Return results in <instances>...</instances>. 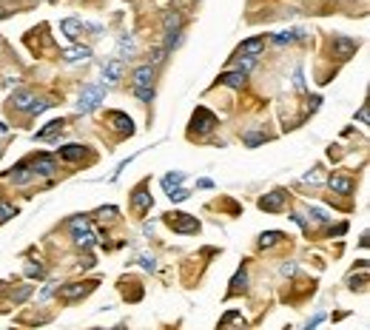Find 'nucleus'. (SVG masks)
<instances>
[{"instance_id":"obj_1","label":"nucleus","mask_w":370,"mask_h":330,"mask_svg":"<svg viewBox=\"0 0 370 330\" xmlns=\"http://www.w3.org/2000/svg\"><path fill=\"white\" fill-rule=\"evenodd\" d=\"M165 225L174 228L177 234H196L199 230L196 216H191V214H165Z\"/></svg>"},{"instance_id":"obj_2","label":"nucleus","mask_w":370,"mask_h":330,"mask_svg":"<svg viewBox=\"0 0 370 330\" xmlns=\"http://www.w3.org/2000/svg\"><path fill=\"white\" fill-rule=\"evenodd\" d=\"M106 97V88L100 86V83H94V86H86L80 91V103H77V108L80 111H91V108H97V103Z\"/></svg>"},{"instance_id":"obj_3","label":"nucleus","mask_w":370,"mask_h":330,"mask_svg":"<svg viewBox=\"0 0 370 330\" xmlns=\"http://www.w3.org/2000/svg\"><path fill=\"white\" fill-rule=\"evenodd\" d=\"M214 125H217V117L203 106L196 108L194 117H191V131H196V134H208V131H214Z\"/></svg>"},{"instance_id":"obj_4","label":"nucleus","mask_w":370,"mask_h":330,"mask_svg":"<svg viewBox=\"0 0 370 330\" xmlns=\"http://www.w3.org/2000/svg\"><path fill=\"white\" fill-rule=\"evenodd\" d=\"M97 285H100V282H72V285L60 287V296H63L65 302H74V299H80V296H88Z\"/></svg>"},{"instance_id":"obj_5","label":"nucleus","mask_w":370,"mask_h":330,"mask_svg":"<svg viewBox=\"0 0 370 330\" xmlns=\"http://www.w3.org/2000/svg\"><path fill=\"white\" fill-rule=\"evenodd\" d=\"M356 49H359V43L350 40V37H345V35H336L333 37V54L339 60H350L356 54Z\"/></svg>"},{"instance_id":"obj_6","label":"nucleus","mask_w":370,"mask_h":330,"mask_svg":"<svg viewBox=\"0 0 370 330\" xmlns=\"http://www.w3.org/2000/svg\"><path fill=\"white\" fill-rule=\"evenodd\" d=\"M285 200H288V194H285L282 188H276V191H271V194H265L259 200V208L268 211V214H274V211H282Z\"/></svg>"},{"instance_id":"obj_7","label":"nucleus","mask_w":370,"mask_h":330,"mask_svg":"<svg viewBox=\"0 0 370 330\" xmlns=\"http://www.w3.org/2000/svg\"><path fill=\"white\" fill-rule=\"evenodd\" d=\"M31 177H35V171H31L29 162H17L15 168L6 174V180L15 182V185H26V182H31Z\"/></svg>"},{"instance_id":"obj_8","label":"nucleus","mask_w":370,"mask_h":330,"mask_svg":"<svg viewBox=\"0 0 370 330\" xmlns=\"http://www.w3.org/2000/svg\"><path fill=\"white\" fill-rule=\"evenodd\" d=\"M327 185H330V191H333V194H342V196H348V194H353L356 182L350 180V177H339V174H333V177H330V180H327Z\"/></svg>"},{"instance_id":"obj_9","label":"nucleus","mask_w":370,"mask_h":330,"mask_svg":"<svg viewBox=\"0 0 370 330\" xmlns=\"http://www.w3.org/2000/svg\"><path fill=\"white\" fill-rule=\"evenodd\" d=\"M151 194H148V191H145V182L143 185H137L134 188V196H131V205H134V211H140V214H145V211L151 208Z\"/></svg>"},{"instance_id":"obj_10","label":"nucleus","mask_w":370,"mask_h":330,"mask_svg":"<svg viewBox=\"0 0 370 330\" xmlns=\"http://www.w3.org/2000/svg\"><path fill=\"white\" fill-rule=\"evenodd\" d=\"M109 122L120 131V134H134V122H131V117L123 114V111H109Z\"/></svg>"},{"instance_id":"obj_11","label":"nucleus","mask_w":370,"mask_h":330,"mask_svg":"<svg viewBox=\"0 0 370 330\" xmlns=\"http://www.w3.org/2000/svg\"><path fill=\"white\" fill-rule=\"evenodd\" d=\"M134 88H154V65H140L134 72Z\"/></svg>"},{"instance_id":"obj_12","label":"nucleus","mask_w":370,"mask_h":330,"mask_svg":"<svg viewBox=\"0 0 370 330\" xmlns=\"http://www.w3.org/2000/svg\"><path fill=\"white\" fill-rule=\"evenodd\" d=\"M262 49H265V37H251L237 49V54L240 57H256V54H262Z\"/></svg>"},{"instance_id":"obj_13","label":"nucleus","mask_w":370,"mask_h":330,"mask_svg":"<svg viewBox=\"0 0 370 330\" xmlns=\"http://www.w3.org/2000/svg\"><path fill=\"white\" fill-rule=\"evenodd\" d=\"M60 159H65V162H77V159H83V154H86V148L77 143H69V145H60L57 148Z\"/></svg>"},{"instance_id":"obj_14","label":"nucleus","mask_w":370,"mask_h":330,"mask_svg":"<svg viewBox=\"0 0 370 330\" xmlns=\"http://www.w3.org/2000/svg\"><path fill=\"white\" fill-rule=\"evenodd\" d=\"M60 31H63L69 40H77V37L83 35V23L77 20V17H65V20H60Z\"/></svg>"},{"instance_id":"obj_15","label":"nucleus","mask_w":370,"mask_h":330,"mask_svg":"<svg viewBox=\"0 0 370 330\" xmlns=\"http://www.w3.org/2000/svg\"><path fill=\"white\" fill-rule=\"evenodd\" d=\"M31 171H35V174H40V177H51V174L57 171V168H54V159H51V157L40 154V157H37L35 162H31Z\"/></svg>"},{"instance_id":"obj_16","label":"nucleus","mask_w":370,"mask_h":330,"mask_svg":"<svg viewBox=\"0 0 370 330\" xmlns=\"http://www.w3.org/2000/svg\"><path fill=\"white\" fill-rule=\"evenodd\" d=\"M103 77L109 80V83H117V80L123 77V60H109V63L103 65Z\"/></svg>"},{"instance_id":"obj_17","label":"nucleus","mask_w":370,"mask_h":330,"mask_svg":"<svg viewBox=\"0 0 370 330\" xmlns=\"http://www.w3.org/2000/svg\"><path fill=\"white\" fill-rule=\"evenodd\" d=\"M217 80L228 88H242L245 86V72H228V74H219Z\"/></svg>"},{"instance_id":"obj_18","label":"nucleus","mask_w":370,"mask_h":330,"mask_svg":"<svg viewBox=\"0 0 370 330\" xmlns=\"http://www.w3.org/2000/svg\"><path fill=\"white\" fill-rule=\"evenodd\" d=\"M63 57L69 60V63H80V60H88L91 57V49L88 46H74V49H65Z\"/></svg>"},{"instance_id":"obj_19","label":"nucleus","mask_w":370,"mask_h":330,"mask_svg":"<svg viewBox=\"0 0 370 330\" xmlns=\"http://www.w3.org/2000/svg\"><path fill=\"white\" fill-rule=\"evenodd\" d=\"M285 239L282 230H265V234H259V248H274V245H279Z\"/></svg>"},{"instance_id":"obj_20","label":"nucleus","mask_w":370,"mask_h":330,"mask_svg":"<svg viewBox=\"0 0 370 330\" xmlns=\"http://www.w3.org/2000/svg\"><path fill=\"white\" fill-rule=\"evenodd\" d=\"M31 103H35V94H31V91H15V94H12V106L20 108V111H26Z\"/></svg>"},{"instance_id":"obj_21","label":"nucleus","mask_w":370,"mask_h":330,"mask_svg":"<svg viewBox=\"0 0 370 330\" xmlns=\"http://www.w3.org/2000/svg\"><path fill=\"white\" fill-rule=\"evenodd\" d=\"M63 125H65L63 120H51L43 131H37V134H35V140H51V137L57 134V131H63Z\"/></svg>"},{"instance_id":"obj_22","label":"nucleus","mask_w":370,"mask_h":330,"mask_svg":"<svg viewBox=\"0 0 370 330\" xmlns=\"http://www.w3.org/2000/svg\"><path fill=\"white\" fill-rule=\"evenodd\" d=\"M299 37H302V31H299V29H290V31H279V35H274V37H271V43L285 46V43H293V40H299Z\"/></svg>"},{"instance_id":"obj_23","label":"nucleus","mask_w":370,"mask_h":330,"mask_svg":"<svg viewBox=\"0 0 370 330\" xmlns=\"http://www.w3.org/2000/svg\"><path fill=\"white\" fill-rule=\"evenodd\" d=\"M74 245H80V248H91L94 245V234L88 228H77L74 230Z\"/></svg>"},{"instance_id":"obj_24","label":"nucleus","mask_w":370,"mask_h":330,"mask_svg":"<svg viewBox=\"0 0 370 330\" xmlns=\"http://www.w3.org/2000/svg\"><path fill=\"white\" fill-rule=\"evenodd\" d=\"M182 180H185V174H182V171L165 174V177H162V188H165V191H171L174 185H182Z\"/></svg>"},{"instance_id":"obj_25","label":"nucleus","mask_w":370,"mask_h":330,"mask_svg":"<svg viewBox=\"0 0 370 330\" xmlns=\"http://www.w3.org/2000/svg\"><path fill=\"white\" fill-rule=\"evenodd\" d=\"M128 54H134V37L123 35L120 37V57H128Z\"/></svg>"},{"instance_id":"obj_26","label":"nucleus","mask_w":370,"mask_h":330,"mask_svg":"<svg viewBox=\"0 0 370 330\" xmlns=\"http://www.w3.org/2000/svg\"><path fill=\"white\" fill-rule=\"evenodd\" d=\"M12 216H17V208L12 205V202H0V225L9 222Z\"/></svg>"},{"instance_id":"obj_27","label":"nucleus","mask_w":370,"mask_h":330,"mask_svg":"<svg viewBox=\"0 0 370 330\" xmlns=\"http://www.w3.org/2000/svg\"><path fill=\"white\" fill-rule=\"evenodd\" d=\"M245 282H248V273L240 271L237 276L231 279V293H240V290H245Z\"/></svg>"},{"instance_id":"obj_28","label":"nucleus","mask_w":370,"mask_h":330,"mask_svg":"<svg viewBox=\"0 0 370 330\" xmlns=\"http://www.w3.org/2000/svg\"><path fill=\"white\" fill-rule=\"evenodd\" d=\"M168 196H171V202H182V200H188V191L182 185H174L171 191H168Z\"/></svg>"},{"instance_id":"obj_29","label":"nucleus","mask_w":370,"mask_h":330,"mask_svg":"<svg viewBox=\"0 0 370 330\" xmlns=\"http://www.w3.org/2000/svg\"><path fill=\"white\" fill-rule=\"evenodd\" d=\"M49 106H54V103H49V100H37V97H35V103H31V106L26 108V111H29V114H40V111H46Z\"/></svg>"},{"instance_id":"obj_30","label":"nucleus","mask_w":370,"mask_h":330,"mask_svg":"<svg viewBox=\"0 0 370 330\" xmlns=\"http://www.w3.org/2000/svg\"><path fill=\"white\" fill-rule=\"evenodd\" d=\"M180 15H177V12H168L165 15V31H174V29H180Z\"/></svg>"},{"instance_id":"obj_31","label":"nucleus","mask_w":370,"mask_h":330,"mask_svg":"<svg viewBox=\"0 0 370 330\" xmlns=\"http://www.w3.org/2000/svg\"><path fill=\"white\" fill-rule=\"evenodd\" d=\"M242 140H245V145H251V148H254V145L265 143L268 137H265V134H254V131H251V134H245V137H242Z\"/></svg>"},{"instance_id":"obj_32","label":"nucleus","mask_w":370,"mask_h":330,"mask_svg":"<svg viewBox=\"0 0 370 330\" xmlns=\"http://www.w3.org/2000/svg\"><path fill=\"white\" fill-rule=\"evenodd\" d=\"M43 265H40V262H37V265H35V262H29V265H26V276H37V279H40V276H43Z\"/></svg>"},{"instance_id":"obj_33","label":"nucleus","mask_w":370,"mask_h":330,"mask_svg":"<svg viewBox=\"0 0 370 330\" xmlns=\"http://www.w3.org/2000/svg\"><path fill=\"white\" fill-rule=\"evenodd\" d=\"M97 216H100L103 222H111V219L117 216V208H111V205H109V208H100V211H97Z\"/></svg>"},{"instance_id":"obj_34","label":"nucleus","mask_w":370,"mask_h":330,"mask_svg":"<svg viewBox=\"0 0 370 330\" xmlns=\"http://www.w3.org/2000/svg\"><path fill=\"white\" fill-rule=\"evenodd\" d=\"M134 94H137L143 103H151L154 100V88H134Z\"/></svg>"},{"instance_id":"obj_35","label":"nucleus","mask_w":370,"mask_h":330,"mask_svg":"<svg viewBox=\"0 0 370 330\" xmlns=\"http://www.w3.org/2000/svg\"><path fill=\"white\" fill-rule=\"evenodd\" d=\"M311 216H313V219H316V222H327V219H330V216H327L322 208H316V205H313V208H311Z\"/></svg>"},{"instance_id":"obj_36","label":"nucleus","mask_w":370,"mask_h":330,"mask_svg":"<svg viewBox=\"0 0 370 330\" xmlns=\"http://www.w3.org/2000/svg\"><path fill=\"white\" fill-rule=\"evenodd\" d=\"M69 225H72V230H77V228H88V219H86V216H77V219H72Z\"/></svg>"},{"instance_id":"obj_37","label":"nucleus","mask_w":370,"mask_h":330,"mask_svg":"<svg viewBox=\"0 0 370 330\" xmlns=\"http://www.w3.org/2000/svg\"><path fill=\"white\" fill-rule=\"evenodd\" d=\"M165 51H168V49H154V57H151V63H162V60H165Z\"/></svg>"},{"instance_id":"obj_38","label":"nucleus","mask_w":370,"mask_h":330,"mask_svg":"<svg viewBox=\"0 0 370 330\" xmlns=\"http://www.w3.org/2000/svg\"><path fill=\"white\" fill-rule=\"evenodd\" d=\"M140 265L148 268V271H154V259L151 256H140Z\"/></svg>"},{"instance_id":"obj_39","label":"nucleus","mask_w":370,"mask_h":330,"mask_svg":"<svg viewBox=\"0 0 370 330\" xmlns=\"http://www.w3.org/2000/svg\"><path fill=\"white\" fill-rule=\"evenodd\" d=\"M240 319H242L240 313H228L225 319H222V324H228V322H240Z\"/></svg>"},{"instance_id":"obj_40","label":"nucleus","mask_w":370,"mask_h":330,"mask_svg":"<svg viewBox=\"0 0 370 330\" xmlns=\"http://www.w3.org/2000/svg\"><path fill=\"white\" fill-rule=\"evenodd\" d=\"M359 122H367V106L359 108Z\"/></svg>"},{"instance_id":"obj_41","label":"nucleus","mask_w":370,"mask_h":330,"mask_svg":"<svg viewBox=\"0 0 370 330\" xmlns=\"http://www.w3.org/2000/svg\"><path fill=\"white\" fill-rule=\"evenodd\" d=\"M80 268H94V259H91V256H86V259L80 262Z\"/></svg>"},{"instance_id":"obj_42","label":"nucleus","mask_w":370,"mask_h":330,"mask_svg":"<svg viewBox=\"0 0 370 330\" xmlns=\"http://www.w3.org/2000/svg\"><path fill=\"white\" fill-rule=\"evenodd\" d=\"M293 271H296V265H282V273H285V276H290Z\"/></svg>"},{"instance_id":"obj_43","label":"nucleus","mask_w":370,"mask_h":330,"mask_svg":"<svg viewBox=\"0 0 370 330\" xmlns=\"http://www.w3.org/2000/svg\"><path fill=\"white\" fill-rule=\"evenodd\" d=\"M0 17H9V12H6V9H0Z\"/></svg>"}]
</instances>
